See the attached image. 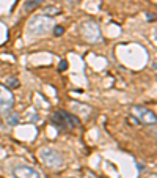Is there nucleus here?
I'll return each mask as SVG.
<instances>
[{"label": "nucleus", "instance_id": "6", "mask_svg": "<svg viewBox=\"0 0 157 178\" xmlns=\"http://www.w3.org/2000/svg\"><path fill=\"white\" fill-rule=\"evenodd\" d=\"M13 103L14 98L10 88H6L5 85H0V109H8V107L13 106Z\"/></svg>", "mask_w": 157, "mask_h": 178}, {"label": "nucleus", "instance_id": "10", "mask_svg": "<svg viewBox=\"0 0 157 178\" xmlns=\"http://www.w3.org/2000/svg\"><path fill=\"white\" fill-rule=\"evenodd\" d=\"M44 13H46V14H52V16H53V14H60L61 10L58 8V6H46V8H44Z\"/></svg>", "mask_w": 157, "mask_h": 178}, {"label": "nucleus", "instance_id": "11", "mask_svg": "<svg viewBox=\"0 0 157 178\" xmlns=\"http://www.w3.org/2000/svg\"><path fill=\"white\" fill-rule=\"evenodd\" d=\"M63 33H64L63 25H53V35H55V36H61Z\"/></svg>", "mask_w": 157, "mask_h": 178}, {"label": "nucleus", "instance_id": "9", "mask_svg": "<svg viewBox=\"0 0 157 178\" xmlns=\"http://www.w3.org/2000/svg\"><path fill=\"white\" fill-rule=\"evenodd\" d=\"M19 85H21V82H19V80L16 79V77H8V79H6V88H17Z\"/></svg>", "mask_w": 157, "mask_h": 178}, {"label": "nucleus", "instance_id": "15", "mask_svg": "<svg viewBox=\"0 0 157 178\" xmlns=\"http://www.w3.org/2000/svg\"><path fill=\"white\" fill-rule=\"evenodd\" d=\"M146 19H148V21H151V22H152V21H156L154 13H148V14H146Z\"/></svg>", "mask_w": 157, "mask_h": 178}, {"label": "nucleus", "instance_id": "2", "mask_svg": "<svg viewBox=\"0 0 157 178\" xmlns=\"http://www.w3.org/2000/svg\"><path fill=\"white\" fill-rule=\"evenodd\" d=\"M39 158H41V161H43L47 167L57 169V167H60V165H63V156H61L57 150L49 148V147H46V148L41 150V151H39Z\"/></svg>", "mask_w": 157, "mask_h": 178}, {"label": "nucleus", "instance_id": "16", "mask_svg": "<svg viewBox=\"0 0 157 178\" xmlns=\"http://www.w3.org/2000/svg\"><path fill=\"white\" fill-rule=\"evenodd\" d=\"M152 178H156V177H152Z\"/></svg>", "mask_w": 157, "mask_h": 178}, {"label": "nucleus", "instance_id": "7", "mask_svg": "<svg viewBox=\"0 0 157 178\" xmlns=\"http://www.w3.org/2000/svg\"><path fill=\"white\" fill-rule=\"evenodd\" d=\"M60 112H61V115H63L66 129H74V128L80 126V120L75 117L74 114H69V112H64V110H60Z\"/></svg>", "mask_w": 157, "mask_h": 178}, {"label": "nucleus", "instance_id": "14", "mask_svg": "<svg viewBox=\"0 0 157 178\" xmlns=\"http://www.w3.org/2000/svg\"><path fill=\"white\" fill-rule=\"evenodd\" d=\"M127 121L131 123V125H138V120L133 117V115H129V117H127Z\"/></svg>", "mask_w": 157, "mask_h": 178}, {"label": "nucleus", "instance_id": "13", "mask_svg": "<svg viewBox=\"0 0 157 178\" xmlns=\"http://www.w3.org/2000/svg\"><path fill=\"white\" fill-rule=\"evenodd\" d=\"M35 5H38V0H30V2L25 3V10H32Z\"/></svg>", "mask_w": 157, "mask_h": 178}, {"label": "nucleus", "instance_id": "1", "mask_svg": "<svg viewBox=\"0 0 157 178\" xmlns=\"http://www.w3.org/2000/svg\"><path fill=\"white\" fill-rule=\"evenodd\" d=\"M53 29V22L50 16H35L28 22V33L32 35H43Z\"/></svg>", "mask_w": 157, "mask_h": 178}, {"label": "nucleus", "instance_id": "5", "mask_svg": "<svg viewBox=\"0 0 157 178\" xmlns=\"http://www.w3.org/2000/svg\"><path fill=\"white\" fill-rule=\"evenodd\" d=\"M13 173L14 178H41L39 172L28 165H17V167H14Z\"/></svg>", "mask_w": 157, "mask_h": 178}, {"label": "nucleus", "instance_id": "3", "mask_svg": "<svg viewBox=\"0 0 157 178\" xmlns=\"http://www.w3.org/2000/svg\"><path fill=\"white\" fill-rule=\"evenodd\" d=\"M132 115L138 120V123H143V125H156L157 118L156 114L152 110L146 109V107H141V106H132Z\"/></svg>", "mask_w": 157, "mask_h": 178}, {"label": "nucleus", "instance_id": "8", "mask_svg": "<svg viewBox=\"0 0 157 178\" xmlns=\"http://www.w3.org/2000/svg\"><path fill=\"white\" fill-rule=\"evenodd\" d=\"M6 123H8L10 126H14L19 123V115L17 114H8L6 115Z\"/></svg>", "mask_w": 157, "mask_h": 178}, {"label": "nucleus", "instance_id": "4", "mask_svg": "<svg viewBox=\"0 0 157 178\" xmlns=\"http://www.w3.org/2000/svg\"><path fill=\"white\" fill-rule=\"evenodd\" d=\"M82 35H83V38H85L86 41H90V43H96L99 40H102V38H101V29H99V25L94 21L83 22Z\"/></svg>", "mask_w": 157, "mask_h": 178}, {"label": "nucleus", "instance_id": "12", "mask_svg": "<svg viewBox=\"0 0 157 178\" xmlns=\"http://www.w3.org/2000/svg\"><path fill=\"white\" fill-rule=\"evenodd\" d=\"M58 69L60 71H66L68 69V60H61L60 65H58Z\"/></svg>", "mask_w": 157, "mask_h": 178}]
</instances>
